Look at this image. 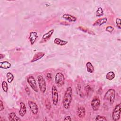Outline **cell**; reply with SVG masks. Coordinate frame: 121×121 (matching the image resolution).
Wrapping results in <instances>:
<instances>
[{
	"instance_id": "3",
	"label": "cell",
	"mask_w": 121,
	"mask_h": 121,
	"mask_svg": "<svg viewBox=\"0 0 121 121\" xmlns=\"http://www.w3.org/2000/svg\"><path fill=\"white\" fill-rule=\"evenodd\" d=\"M121 104L119 103L114 107L112 112V119L113 121H118L121 117Z\"/></svg>"
},
{
	"instance_id": "23",
	"label": "cell",
	"mask_w": 121,
	"mask_h": 121,
	"mask_svg": "<svg viewBox=\"0 0 121 121\" xmlns=\"http://www.w3.org/2000/svg\"><path fill=\"white\" fill-rule=\"evenodd\" d=\"M1 86L2 88V89L3 90V91L5 92H7L8 90V83L4 81L2 82V84H1Z\"/></svg>"
},
{
	"instance_id": "28",
	"label": "cell",
	"mask_w": 121,
	"mask_h": 121,
	"mask_svg": "<svg viewBox=\"0 0 121 121\" xmlns=\"http://www.w3.org/2000/svg\"><path fill=\"white\" fill-rule=\"evenodd\" d=\"M4 109V105L1 100H0V111H1Z\"/></svg>"
},
{
	"instance_id": "5",
	"label": "cell",
	"mask_w": 121,
	"mask_h": 121,
	"mask_svg": "<svg viewBox=\"0 0 121 121\" xmlns=\"http://www.w3.org/2000/svg\"><path fill=\"white\" fill-rule=\"evenodd\" d=\"M55 82L58 86H62L64 84L65 82V77L64 75L61 72H58L55 76Z\"/></svg>"
},
{
	"instance_id": "11",
	"label": "cell",
	"mask_w": 121,
	"mask_h": 121,
	"mask_svg": "<svg viewBox=\"0 0 121 121\" xmlns=\"http://www.w3.org/2000/svg\"><path fill=\"white\" fill-rule=\"evenodd\" d=\"M77 115L80 118H83L85 116L86 114V109L84 107L80 106L79 107L77 111Z\"/></svg>"
},
{
	"instance_id": "25",
	"label": "cell",
	"mask_w": 121,
	"mask_h": 121,
	"mask_svg": "<svg viewBox=\"0 0 121 121\" xmlns=\"http://www.w3.org/2000/svg\"><path fill=\"white\" fill-rule=\"evenodd\" d=\"M95 120V121H107V119L104 116L98 115L96 116Z\"/></svg>"
},
{
	"instance_id": "4",
	"label": "cell",
	"mask_w": 121,
	"mask_h": 121,
	"mask_svg": "<svg viewBox=\"0 0 121 121\" xmlns=\"http://www.w3.org/2000/svg\"><path fill=\"white\" fill-rule=\"evenodd\" d=\"M37 81L40 90L43 93H45L46 90V82L45 79L42 75H40L37 76Z\"/></svg>"
},
{
	"instance_id": "22",
	"label": "cell",
	"mask_w": 121,
	"mask_h": 121,
	"mask_svg": "<svg viewBox=\"0 0 121 121\" xmlns=\"http://www.w3.org/2000/svg\"><path fill=\"white\" fill-rule=\"evenodd\" d=\"M6 77H7V78L8 82L9 83H10L13 80L14 78V77L13 75L10 72L7 73V74H6Z\"/></svg>"
},
{
	"instance_id": "14",
	"label": "cell",
	"mask_w": 121,
	"mask_h": 121,
	"mask_svg": "<svg viewBox=\"0 0 121 121\" xmlns=\"http://www.w3.org/2000/svg\"><path fill=\"white\" fill-rule=\"evenodd\" d=\"M45 55V53L43 52H39L36 53L33 57V59L31 60V62L36 61L41 59H42Z\"/></svg>"
},
{
	"instance_id": "17",
	"label": "cell",
	"mask_w": 121,
	"mask_h": 121,
	"mask_svg": "<svg viewBox=\"0 0 121 121\" xmlns=\"http://www.w3.org/2000/svg\"><path fill=\"white\" fill-rule=\"evenodd\" d=\"M9 120L10 121H21V119L18 118L15 112H11L9 114Z\"/></svg>"
},
{
	"instance_id": "27",
	"label": "cell",
	"mask_w": 121,
	"mask_h": 121,
	"mask_svg": "<svg viewBox=\"0 0 121 121\" xmlns=\"http://www.w3.org/2000/svg\"><path fill=\"white\" fill-rule=\"evenodd\" d=\"M116 24L117 26L119 28L121 29V19L120 18H117L116 19Z\"/></svg>"
},
{
	"instance_id": "15",
	"label": "cell",
	"mask_w": 121,
	"mask_h": 121,
	"mask_svg": "<svg viewBox=\"0 0 121 121\" xmlns=\"http://www.w3.org/2000/svg\"><path fill=\"white\" fill-rule=\"evenodd\" d=\"M107 19L106 17H103L99 18L96 20L93 24V26H101V25L105 24L107 22Z\"/></svg>"
},
{
	"instance_id": "2",
	"label": "cell",
	"mask_w": 121,
	"mask_h": 121,
	"mask_svg": "<svg viewBox=\"0 0 121 121\" xmlns=\"http://www.w3.org/2000/svg\"><path fill=\"white\" fill-rule=\"evenodd\" d=\"M115 90L112 88L109 89L105 94L104 98L107 100L109 101L110 104L112 105L115 100Z\"/></svg>"
},
{
	"instance_id": "13",
	"label": "cell",
	"mask_w": 121,
	"mask_h": 121,
	"mask_svg": "<svg viewBox=\"0 0 121 121\" xmlns=\"http://www.w3.org/2000/svg\"><path fill=\"white\" fill-rule=\"evenodd\" d=\"M38 37L37 33L36 32H31L30 34L29 39L31 45H33L35 43Z\"/></svg>"
},
{
	"instance_id": "24",
	"label": "cell",
	"mask_w": 121,
	"mask_h": 121,
	"mask_svg": "<svg viewBox=\"0 0 121 121\" xmlns=\"http://www.w3.org/2000/svg\"><path fill=\"white\" fill-rule=\"evenodd\" d=\"M104 15V11L103 9L101 7H99L97 9L96 11V15L97 17H100Z\"/></svg>"
},
{
	"instance_id": "20",
	"label": "cell",
	"mask_w": 121,
	"mask_h": 121,
	"mask_svg": "<svg viewBox=\"0 0 121 121\" xmlns=\"http://www.w3.org/2000/svg\"><path fill=\"white\" fill-rule=\"evenodd\" d=\"M86 67L87 72H88L90 73H92L94 71V68L92 64L90 62H87L86 63Z\"/></svg>"
},
{
	"instance_id": "32",
	"label": "cell",
	"mask_w": 121,
	"mask_h": 121,
	"mask_svg": "<svg viewBox=\"0 0 121 121\" xmlns=\"http://www.w3.org/2000/svg\"><path fill=\"white\" fill-rule=\"evenodd\" d=\"M4 54H0V59H2V58H3L4 57Z\"/></svg>"
},
{
	"instance_id": "1",
	"label": "cell",
	"mask_w": 121,
	"mask_h": 121,
	"mask_svg": "<svg viewBox=\"0 0 121 121\" xmlns=\"http://www.w3.org/2000/svg\"><path fill=\"white\" fill-rule=\"evenodd\" d=\"M72 98V89L71 86L68 87L64 93L62 100V104L64 108L68 109L69 108Z\"/></svg>"
},
{
	"instance_id": "10",
	"label": "cell",
	"mask_w": 121,
	"mask_h": 121,
	"mask_svg": "<svg viewBox=\"0 0 121 121\" xmlns=\"http://www.w3.org/2000/svg\"><path fill=\"white\" fill-rule=\"evenodd\" d=\"M54 32V29H52L48 31L47 33L44 34L42 37V39L41 40V42H46L48 41Z\"/></svg>"
},
{
	"instance_id": "19",
	"label": "cell",
	"mask_w": 121,
	"mask_h": 121,
	"mask_svg": "<svg viewBox=\"0 0 121 121\" xmlns=\"http://www.w3.org/2000/svg\"><path fill=\"white\" fill-rule=\"evenodd\" d=\"M11 63L8 61H4L0 62V68L3 69H8L11 67Z\"/></svg>"
},
{
	"instance_id": "26",
	"label": "cell",
	"mask_w": 121,
	"mask_h": 121,
	"mask_svg": "<svg viewBox=\"0 0 121 121\" xmlns=\"http://www.w3.org/2000/svg\"><path fill=\"white\" fill-rule=\"evenodd\" d=\"M114 28L113 27H112V26H108L106 27V29H105V30L109 33H112V32L113 31Z\"/></svg>"
},
{
	"instance_id": "18",
	"label": "cell",
	"mask_w": 121,
	"mask_h": 121,
	"mask_svg": "<svg viewBox=\"0 0 121 121\" xmlns=\"http://www.w3.org/2000/svg\"><path fill=\"white\" fill-rule=\"evenodd\" d=\"M54 43L56 44H57L58 45L60 46H64L67 44L68 43V41L62 40L59 38H56L54 40Z\"/></svg>"
},
{
	"instance_id": "21",
	"label": "cell",
	"mask_w": 121,
	"mask_h": 121,
	"mask_svg": "<svg viewBox=\"0 0 121 121\" xmlns=\"http://www.w3.org/2000/svg\"><path fill=\"white\" fill-rule=\"evenodd\" d=\"M115 73L113 71L108 72L106 75V78L107 79L111 80L115 78Z\"/></svg>"
},
{
	"instance_id": "12",
	"label": "cell",
	"mask_w": 121,
	"mask_h": 121,
	"mask_svg": "<svg viewBox=\"0 0 121 121\" xmlns=\"http://www.w3.org/2000/svg\"><path fill=\"white\" fill-rule=\"evenodd\" d=\"M26 112V108L25 104L23 102H21L20 103V110L18 112L19 115L21 117L25 116Z\"/></svg>"
},
{
	"instance_id": "16",
	"label": "cell",
	"mask_w": 121,
	"mask_h": 121,
	"mask_svg": "<svg viewBox=\"0 0 121 121\" xmlns=\"http://www.w3.org/2000/svg\"><path fill=\"white\" fill-rule=\"evenodd\" d=\"M62 17L70 22H75L77 20V18L75 17L68 14H65L63 15Z\"/></svg>"
},
{
	"instance_id": "8",
	"label": "cell",
	"mask_w": 121,
	"mask_h": 121,
	"mask_svg": "<svg viewBox=\"0 0 121 121\" xmlns=\"http://www.w3.org/2000/svg\"><path fill=\"white\" fill-rule=\"evenodd\" d=\"M27 81L28 84L29 85V86L32 88V89L35 92H37L38 88H37L36 81L34 77L32 76H30L28 77L27 78Z\"/></svg>"
},
{
	"instance_id": "7",
	"label": "cell",
	"mask_w": 121,
	"mask_h": 121,
	"mask_svg": "<svg viewBox=\"0 0 121 121\" xmlns=\"http://www.w3.org/2000/svg\"><path fill=\"white\" fill-rule=\"evenodd\" d=\"M100 100L98 96H95L91 102V107L94 111H97L100 106Z\"/></svg>"
},
{
	"instance_id": "9",
	"label": "cell",
	"mask_w": 121,
	"mask_h": 121,
	"mask_svg": "<svg viewBox=\"0 0 121 121\" xmlns=\"http://www.w3.org/2000/svg\"><path fill=\"white\" fill-rule=\"evenodd\" d=\"M28 105L32 112L34 114H36L38 112V107L36 104L33 101H29Z\"/></svg>"
},
{
	"instance_id": "29",
	"label": "cell",
	"mask_w": 121,
	"mask_h": 121,
	"mask_svg": "<svg viewBox=\"0 0 121 121\" xmlns=\"http://www.w3.org/2000/svg\"><path fill=\"white\" fill-rule=\"evenodd\" d=\"M25 90H26V93H27L28 95H29V94H30V91L29 88L27 86H26V87H25Z\"/></svg>"
},
{
	"instance_id": "30",
	"label": "cell",
	"mask_w": 121,
	"mask_h": 121,
	"mask_svg": "<svg viewBox=\"0 0 121 121\" xmlns=\"http://www.w3.org/2000/svg\"><path fill=\"white\" fill-rule=\"evenodd\" d=\"M46 77H47V78H48V79H51L52 78V74L50 73H47Z\"/></svg>"
},
{
	"instance_id": "31",
	"label": "cell",
	"mask_w": 121,
	"mask_h": 121,
	"mask_svg": "<svg viewBox=\"0 0 121 121\" xmlns=\"http://www.w3.org/2000/svg\"><path fill=\"white\" fill-rule=\"evenodd\" d=\"M64 121H70L71 120V117L70 116H67L66 117H65L64 119Z\"/></svg>"
},
{
	"instance_id": "6",
	"label": "cell",
	"mask_w": 121,
	"mask_h": 121,
	"mask_svg": "<svg viewBox=\"0 0 121 121\" xmlns=\"http://www.w3.org/2000/svg\"><path fill=\"white\" fill-rule=\"evenodd\" d=\"M52 98L53 104L54 105H57L58 103L59 100V95L58 90L56 88V86L55 85H53L52 89Z\"/></svg>"
}]
</instances>
